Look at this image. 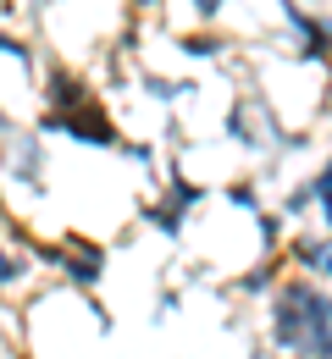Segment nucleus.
Masks as SVG:
<instances>
[{
    "instance_id": "obj_13",
    "label": "nucleus",
    "mask_w": 332,
    "mask_h": 359,
    "mask_svg": "<svg viewBox=\"0 0 332 359\" xmlns=\"http://www.w3.org/2000/svg\"><path fill=\"white\" fill-rule=\"evenodd\" d=\"M22 260H17V255H0V287H17V282H22Z\"/></svg>"
},
{
    "instance_id": "obj_12",
    "label": "nucleus",
    "mask_w": 332,
    "mask_h": 359,
    "mask_svg": "<svg viewBox=\"0 0 332 359\" xmlns=\"http://www.w3.org/2000/svg\"><path fill=\"white\" fill-rule=\"evenodd\" d=\"M227 199H233L238 210H260V194H255L249 182H227Z\"/></svg>"
},
{
    "instance_id": "obj_6",
    "label": "nucleus",
    "mask_w": 332,
    "mask_h": 359,
    "mask_svg": "<svg viewBox=\"0 0 332 359\" xmlns=\"http://www.w3.org/2000/svg\"><path fill=\"white\" fill-rule=\"evenodd\" d=\"M50 111H55V116H67V111H84V105H89V100H95V94L84 89V83H78V78H72V72H61V67H55V72H50Z\"/></svg>"
},
{
    "instance_id": "obj_3",
    "label": "nucleus",
    "mask_w": 332,
    "mask_h": 359,
    "mask_svg": "<svg viewBox=\"0 0 332 359\" xmlns=\"http://www.w3.org/2000/svg\"><path fill=\"white\" fill-rule=\"evenodd\" d=\"M199 199H205V188H199V182L172 177V182H166V199H161V205H150V226H155L161 238H178V232H183V216H189Z\"/></svg>"
},
{
    "instance_id": "obj_11",
    "label": "nucleus",
    "mask_w": 332,
    "mask_h": 359,
    "mask_svg": "<svg viewBox=\"0 0 332 359\" xmlns=\"http://www.w3.org/2000/svg\"><path fill=\"white\" fill-rule=\"evenodd\" d=\"M144 89L155 94V100H178V94H189V83H172V78H155V72H150V78H144Z\"/></svg>"
},
{
    "instance_id": "obj_18",
    "label": "nucleus",
    "mask_w": 332,
    "mask_h": 359,
    "mask_svg": "<svg viewBox=\"0 0 332 359\" xmlns=\"http://www.w3.org/2000/svg\"><path fill=\"white\" fill-rule=\"evenodd\" d=\"M133 6H139V11H155V6H161V0H133Z\"/></svg>"
},
{
    "instance_id": "obj_16",
    "label": "nucleus",
    "mask_w": 332,
    "mask_h": 359,
    "mask_svg": "<svg viewBox=\"0 0 332 359\" xmlns=\"http://www.w3.org/2000/svg\"><path fill=\"white\" fill-rule=\"evenodd\" d=\"M316 282H321V287L332 282V238H327V249H321V260H316Z\"/></svg>"
},
{
    "instance_id": "obj_8",
    "label": "nucleus",
    "mask_w": 332,
    "mask_h": 359,
    "mask_svg": "<svg viewBox=\"0 0 332 359\" xmlns=\"http://www.w3.org/2000/svg\"><path fill=\"white\" fill-rule=\"evenodd\" d=\"M227 133H233L238 144H249V149L260 144V138H255V122H249V111H244V105H233V111H227Z\"/></svg>"
},
{
    "instance_id": "obj_2",
    "label": "nucleus",
    "mask_w": 332,
    "mask_h": 359,
    "mask_svg": "<svg viewBox=\"0 0 332 359\" xmlns=\"http://www.w3.org/2000/svg\"><path fill=\"white\" fill-rule=\"evenodd\" d=\"M39 133H67V138H78V144H95V149H122V133H117V122L105 116L100 100H89L84 111H67V116L50 111L45 122H39Z\"/></svg>"
},
{
    "instance_id": "obj_5",
    "label": "nucleus",
    "mask_w": 332,
    "mask_h": 359,
    "mask_svg": "<svg viewBox=\"0 0 332 359\" xmlns=\"http://www.w3.org/2000/svg\"><path fill=\"white\" fill-rule=\"evenodd\" d=\"M55 260H61L72 287H100V276H105V255H100L95 243H61Z\"/></svg>"
},
{
    "instance_id": "obj_17",
    "label": "nucleus",
    "mask_w": 332,
    "mask_h": 359,
    "mask_svg": "<svg viewBox=\"0 0 332 359\" xmlns=\"http://www.w3.org/2000/svg\"><path fill=\"white\" fill-rule=\"evenodd\" d=\"M122 149H128L133 161H155V144H122Z\"/></svg>"
},
{
    "instance_id": "obj_10",
    "label": "nucleus",
    "mask_w": 332,
    "mask_h": 359,
    "mask_svg": "<svg viewBox=\"0 0 332 359\" xmlns=\"http://www.w3.org/2000/svg\"><path fill=\"white\" fill-rule=\"evenodd\" d=\"M216 50H222V39H211V34H189L183 39V55H194V61H211Z\"/></svg>"
},
{
    "instance_id": "obj_15",
    "label": "nucleus",
    "mask_w": 332,
    "mask_h": 359,
    "mask_svg": "<svg viewBox=\"0 0 332 359\" xmlns=\"http://www.w3.org/2000/svg\"><path fill=\"white\" fill-rule=\"evenodd\" d=\"M189 6H194V17H199V22H216L227 0H189Z\"/></svg>"
},
{
    "instance_id": "obj_14",
    "label": "nucleus",
    "mask_w": 332,
    "mask_h": 359,
    "mask_svg": "<svg viewBox=\"0 0 332 359\" xmlns=\"http://www.w3.org/2000/svg\"><path fill=\"white\" fill-rule=\"evenodd\" d=\"M0 55H11V61H22V67H28V61H34V50L22 45V39H11V34H6V28H0Z\"/></svg>"
},
{
    "instance_id": "obj_9",
    "label": "nucleus",
    "mask_w": 332,
    "mask_h": 359,
    "mask_svg": "<svg viewBox=\"0 0 332 359\" xmlns=\"http://www.w3.org/2000/svg\"><path fill=\"white\" fill-rule=\"evenodd\" d=\"M238 293H277V271H249V276H238Z\"/></svg>"
},
{
    "instance_id": "obj_19",
    "label": "nucleus",
    "mask_w": 332,
    "mask_h": 359,
    "mask_svg": "<svg viewBox=\"0 0 332 359\" xmlns=\"http://www.w3.org/2000/svg\"><path fill=\"white\" fill-rule=\"evenodd\" d=\"M0 210H6V199H0Z\"/></svg>"
},
{
    "instance_id": "obj_7",
    "label": "nucleus",
    "mask_w": 332,
    "mask_h": 359,
    "mask_svg": "<svg viewBox=\"0 0 332 359\" xmlns=\"http://www.w3.org/2000/svg\"><path fill=\"white\" fill-rule=\"evenodd\" d=\"M310 194H316V210H321V232H332V155L321 161V172L310 177Z\"/></svg>"
},
{
    "instance_id": "obj_1",
    "label": "nucleus",
    "mask_w": 332,
    "mask_h": 359,
    "mask_svg": "<svg viewBox=\"0 0 332 359\" xmlns=\"http://www.w3.org/2000/svg\"><path fill=\"white\" fill-rule=\"evenodd\" d=\"M266 337L288 359H332V293L316 276H288L272 293Z\"/></svg>"
},
{
    "instance_id": "obj_4",
    "label": "nucleus",
    "mask_w": 332,
    "mask_h": 359,
    "mask_svg": "<svg viewBox=\"0 0 332 359\" xmlns=\"http://www.w3.org/2000/svg\"><path fill=\"white\" fill-rule=\"evenodd\" d=\"M283 22L293 28L305 61H332V17H310L305 6H283Z\"/></svg>"
}]
</instances>
